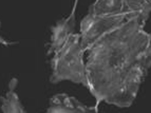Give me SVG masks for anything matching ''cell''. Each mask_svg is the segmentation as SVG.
Instances as JSON below:
<instances>
[{
    "label": "cell",
    "mask_w": 151,
    "mask_h": 113,
    "mask_svg": "<svg viewBox=\"0 0 151 113\" xmlns=\"http://www.w3.org/2000/svg\"><path fill=\"white\" fill-rule=\"evenodd\" d=\"M85 51L81 45L79 33H74L65 45L52 55L51 65V83H58L68 81L83 86L89 90L87 77Z\"/></svg>",
    "instance_id": "obj_2"
},
{
    "label": "cell",
    "mask_w": 151,
    "mask_h": 113,
    "mask_svg": "<svg viewBox=\"0 0 151 113\" xmlns=\"http://www.w3.org/2000/svg\"><path fill=\"white\" fill-rule=\"evenodd\" d=\"M77 2L78 0H75L73 9H72L68 17L58 20L51 28L50 43H49L48 52H47L49 56H52L56 51L59 50L65 43V41L69 39V37L75 33L74 32V30H75V12Z\"/></svg>",
    "instance_id": "obj_4"
},
{
    "label": "cell",
    "mask_w": 151,
    "mask_h": 113,
    "mask_svg": "<svg viewBox=\"0 0 151 113\" xmlns=\"http://www.w3.org/2000/svg\"><path fill=\"white\" fill-rule=\"evenodd\" d=\"M91 15L114 16L124 14V0H95L89 8Z\"/></svg>",
    "instance_id": "obj_8"
},
{
    "label": "cell",
    "mask_w": 151,
    "mask_h": 113,
    "mask_svg": "<svg viewBox=\"0 0 151 113\" xmlns=\"http://www.w3.org/2000/svg\"><path fill=\"white\" fill-rule=\"evenodd\" d=\"M0 27H1V22H0ZM0 43H1V45H16L17 42H12V41L5 40L4 38L0 35Z\"/></svg>",
    "instance_id": "obj_10"
},
{
    "label": "cell",
    "mask_w": 151,
    "mask_h": 113,
    "mask_svg": "<svg viewBox=\"0 0 151 113\" xmlns=\"http://www.w3.org/2000/svg\"><path fill=\"white\" fill-rule=\"evenodd\" d=\"M149 33L135 19H127L89 50L86 60L89 90L101 103L129 108L146 77L145 51Z\"/></svg>",
    "instance_id": "obj_1"
},
{
    "label": "cell",
    "mask_w": 151,
    "mask_h": 113,
    "mask_svg": "<svg viewBox=\"0 0 151 113\" xmlns=\"http://www.w3.org/2000/svg\"><path fill=\"white\" fill-rule=\"evenodd\" d=\"M18 85L17 78H12L9 83V89L4 95L0 98L2 113H27L20 98L16 92Z\"/></svg>",
    "instance_id": "obj_7"
},
{
    "label": "cell",
    "mask_w": 151,
    "mask_h": 113,
    "mask_svg": "<svg viewBox=\"0 0 151 113\" xmlns=\"http://www.w3.org/2000/svg\"><path fill=\"white\" fill-rule=\"evenodd\" d=\"M124 21L126 15L97 16L88 14L81 21V45L85 52L90 50L101 37L117 29Z\"/></svg>",
    "instance_id": "obj_3"
},
{
    "label": "cell",
    "mask_w": 151,
    "mask_h": 113,
    "mask_svg": "<svg viewBox=\"0 0 151 113\" xmlns=\"http://www.w3.org/2000/svg\"><path fill=\"white\" fill-rule=\"evenodd\" d=\"M45 113H99L98 107L87 106L74 96L59 93L52 96Z\"/></svg>",
    "instance_id": "obj_5"
},
{
    "label": "cell",
    "mask_w": 151,
    "mask_h": 113,
    "mask_svg": "<svg viewBox=\"0 0 151 113\" xmlns=\"http://www.w3.org/2000/svg\"><path fill=\"white\" fill-rule=\"evenodd\" d=\"M124 14L127 19H135L142 25L151 14V2L148 0H124Z\"/></svg>",
    "instance_id": "obj_6"
},
{
    "label": "cell",
    "mask_w": 151,
    "mask_h": 113,
    "mask_svg": "<svg viewBox=\"0 0 151 113\" xmlns=\"http://www.w3.org/2000/svg\"><path fill=\"white\" fill-rule=\"evenodd\" d=\"M148 1H150V2H151V0H148Z\"/></svg>",
    "instance_id": "obj_11"
},
{
    "label": "cell",
    "mask_w": 151,
    "mask_h": 113,
    "mask_svg": "<svg viewBox=\"0 0 151 113\" xmlns=\"http://www.w3.org/2000/svg\"><path fill=\"white\" fill-rule=\"evenodd\" d=\"M145 63H146V68H151V34L149 33V39L148 45H147L146 51H145Z\"/></svg>",
    "instance_id": "obj_9"
}]
</instances>
